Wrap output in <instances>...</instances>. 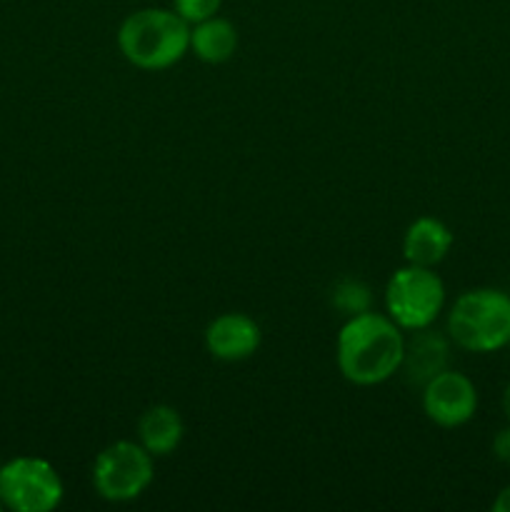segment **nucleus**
Here are the masks:
<instances>
[{
    "label": "nucleus",
    "instance_id": "f257e3e1",
    "mask_svg": "<svg viewBox=\"0 0 510 512\" xmlns=\"http://www.w3.org/2000/svg\"><path fill=\"white\" fill-rule=\"evenodd\" d=\"M335 358L345 380L353 385H380L393 378L405 360V338L390 315H350L338 333Z\"/></svg>",
    "mask_w": 510,
    "mask_h": 512
},
{
    "label": "nucleus",
    "instance_id": "dca6fc26",
    "mask_svg": "<svg viewBox=\"0 0 510 512\" xmlns=\"http://www.w3.org/2000/svg\"><path fill=\"white\" fill-rule=\"evenodd\" d=\"M493 510L495 512H510V485H505V488L498 493V498L493 500Z\"/></svg>",
    "mask_w": 510,
    "mask_h": 512
},
{
    "label": "nucleus",
    "instance_id": "2eb2a0df",
    "mask_svg": "<svg viewBox=\"0 0 510 512\" xmlns=\"http://www.w3.org/2000/svg\"><path fill=\"white\" fill-rule=\"evenodd\" d=\"M493 455L500 460V463L510 465V425L508 428L498 430L493 438Z\"/></svg>",
    "mask_w": 510,
    "mask_h": 512
},
{
    "label": "nucleus",
    "instance_id": "f03ea898",
    "mask_svg": "<svg viewBox=\"0 0 510 512\" xmlns=\"http://www.w3.org/2000/svg\"><path fill=\"white\" fill-rule=\"evenodd\" d=\"M118 48L135 68L165 70L190 50V23L175 10H135L120 23Z\"/></svg>",
    "mask_w": 510,
    "mask_h": 512
},
{
    "label": "nucleus",
    "instance_id": "0eeeda50",
    "mask_svg": "<svg viewBox=\"0 0 510 512\" xmlns=\"http://www.w3.org/2000/svg\"><path fill=\"white\" fill-rule=\"evenodd\" d=\"M423 410L440 428H460L478 410V390L468 375L445 368L425 383Z\"/></svg>",
    "mask_w": 510,
    "mask_h": 512
},
{
    "label": "nucleus",
    "instance_id": "20e7f679",
    "mask_svg": "<svg viewBox=\"0 0 510 512\" xmlns=\"http://www.w3.org/2000/svg\"><path fill=\"white\" fill-rule=\"evenodd\" d=\"M445 305V285L433 268L405 265L385 285V308L400 330H425Z\"/></svg>",
    "mask_w": 510,
    "mask_h": 512
},
{
    "label": "nucleus",
    "instance_id": "9d476101",
    "mask_svg": "<svg viewBox=\"0 0 510 512\" xmlns=\"http://www.w3.org/2000/svg\"><path fill=\"white\" fill-rule=\"evenodd\" d=\"M185 433L183 418L170 405H153L138 420V438L140 445L148 450L153 458H165L175 453Z\"/></svg>",
    "mask_w": 510,
    "mask_h": 512
},
{
    "label": "nucleus",
    "instance_id": "6e6552de",
    "mask_svg": "<svg viewBox=\"0 0 510 512\" xmlns=\"http://www.w3.org/2000/svg\"><path fill=\"white\" fill-rule=\"evenodd\" d=\"M205 348L215 360L240 363L260 348V328L243 313H223L205 330Z\"/></svg>",
    "mask_w": 510,
    "mask_h": 512
},
{
    "label": "nucleus",
    "instance_id": "f8f14e48",
    "mask_svg": "<svg viewBox=\"0 0 510 512\" xmlns=\"http://www.w3.org/2000/svg\"><path fill=\"white\" fill-rule=\"evenodd\" d=\"M445 360H448V345H445V340L440 338V335L420 333L410 348L405 345L403 365H408V370L415 375V380L428 383L433 375L445 370Z\"/></svg>",
    "mask_w": 510,
    "mask_h": 512
},
{
    "label": "nucleus",
    "instance_id": "423d86ee",
    "mask_svg": "<svg viewBox=\"0 0 510 512\" xmlns=\"http://www.w3.org/2000/svg\"><path fill=\"white\" fill-rule=\"evenodd\" d=\"M63 500V483L50 463L18 458L0 468V503L18 512H48Z\"/></svg>",
    "mask_w": 510,
    "mask_h": 512
},
{
    "label": "nucleus",
    "instance_id": "39448f33",
    "mask_svg": "<svg viewBox=\"0 0 510 512\" xmlns=\"http://www.w3.org/2000/svg\"><path fill=\"white\" fill-rule=\"evenodd\" d=\"M153 455L140 443L118 440L95 458V493L108 503H128L140 498L153 483Z\"/></svg>",
    "mask_w": 510,
    "mask_h": 512
},
{
    "label": "nucleus",
    "instance_id": "4468645a",
    "mask_svg": "<svg viewBox=\"0 0 510 512\" xmlns=\"http://www.w3.org/2000/svg\"><path fill=\"white\" fill-rule=\"evenodd\" d=\"M223 0H173V10L190 25L218 15Z\"/></svg>",
    "mask_w": 510,
    "mask_h": 512
},
{
    "label": "nucleus",
    "instance_id": "9b49d317",
    "mask_svg": "<svg viewBox=\"0 0 510 512\" xmlns=\"http://www.w3.org/2000/svg\"><path fill=\"white\" fill-rule=\"evenodd\" d=\"M235 48H238V30L230 20L213 15V18L190 25V50L203 63H228L233 58Z\"/></svg>",
    "mask_w": 510,
    "mask_h": 512
},
{
    "label": "nucleus",
    "instance_id": "ddd939ff",
    "mask_svg": "<svg viewBox=\"0 0 510 512\" xmlns=\"http://www.w3.org/2000/svg\"><path fill=\"white\" fill-rule=\"evenodd\" d=\"M333 303L348 315L365 313V310H370V290L363 283H358V280H345L335 290Z\"/></svg>",
    "mask_w": 510,
    "mask_h": 512
},
{
    "label": "nucleus",
    "instance_id": "1a4fd4ad",
    "mask_svg": "<svg viewBox=\"0 0 510 512\" xmlns=\"http://www.w3.org/2000/svg\"><path fill=\"white\" fill-rule=\"evenodd\" d=\"M453 248V233L448 225L438 218H418L410 223L403 238V255L410 265H423V268H435L443 263L445 255Z\"/></svg>",
    "mask_w": 510,
    "mask_h": 512
},
{
    "label": "nucleus",
    "instance_id": "f3484780",
    "mask_svg": "<svg viewBox=\"0 0 510 512\" xmlns=\"http://www.w3.org/2000/svg\"><path fill=\"white\" fill-rule=\"evenodd\" d=\"M503 413H505V418H508V423H510V383H508V388H505V393H503Z\"/></svg>",
    "mask_w": 510,
    "mask_h": 512
},
{
    "label": "nucleus",
    "instance_id": "7ed1b4c3",
    "mask_svg": "<svg viewBox=\"0 0 510 512\" xmlns=\"http://www.w3.org/2000/svg\"><path fill=\"white\" fill-rule=\"evenodd\" d=\"M448 333L468 353H495L510 343V295L475 288L460 295L448 315Z\"/></svg>",
    "mask_w": 510,
    "mask_h": 512
}]
</instances>
